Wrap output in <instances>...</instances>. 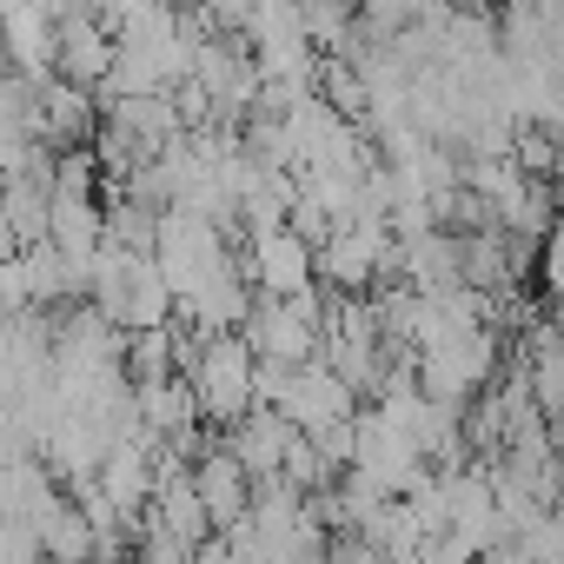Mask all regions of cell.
I'll list each match as a JSON object with an SVG mask.
<instances>
[{
	"instance_id": "cell-1",
	"label": "cell",
	"mask_w": 564,
	"mask_h": 564,
	"mask_svg": "<svg viewBox=\"0 0 564 564\" xmlns=\"http://www.w3.org/2000/svg\"><path fill=\"white\" fill-rule=\"evenodd\" d=\"M153 265H160V279H166L173 306H186L193 293H206L213 279L232 272V232H219V226L199 219V213L166 206V213L153 219Z\"/></svg>"
},
{
	"instance_id": "cell-2",
	"label": "cell",
	"mask_w": 564,
	"mask_h": 564,
	"mask_svg": "<svg viewBox=\"0 0 564 564\" xmlns=\"http://www.w3.org/2000/svg\"><path fill=\"white\" fill-rule=\"evenodd\" d=\"M193 405H199V425H232L246 405H252V352L239 333H219L193 352V366L180 372Z\"/></svg>"
},
{
	"instance_id": "cell-3",
	"label": "cell",
	"mask_w": 564,
	"mask_h": 564,
	"mask_svg": "<svg viewBox=\"0 0 564 564\" xmlns=\"http://www.w3.org/2000/svg\"><path fill=\"white\" fill-rule=\"evenodd\" d=\"M359 392L339 379V372H326L319 359H306V366H293L286 372V386H279V399H272V412L286 419L293 432H326V425H339V419H352L359 405H352Z\"/></svg>"
},
{
	"instance_id": "cell-4",
	"label": "cell",
	"mask_w": 564,
	"mask_h": 564,
	"mask_svg": "<svg viewBox=\"0 0 564 564\" xmlns=\"http://www.w3.org/2000/svg\"><path fill=\"white\" fill-rule=\"evenodd\" d=\"M107 67H113V34L94 14H61L54 21V74L94 94Z\"/></svg>"
},
{
	"instance_id": "cell-5",
	"label": "cell",
	"mask_w": 564,
	"mask_h": 564,
	"mask_svg": "<svg viewBox=\"0 0 564 564\" xmlns=\"http://www.w3.org/2000/svg\"><path fill=\"white\" fill-rule=\"evenodd\" d=\"M0 61L14 74H54V14L41 0H8L0 8Z\"/></svg>"
},
{
	"instance_id": "cell-6",
	"label": "cell",
	"mask_w": 564,
	"mask_h": 564,
	"mask_svg": "<svg viewBox=\"0 0 564 564\" xmlns=\"http://www.w3.org/2000/svg\"><path fill=\"white\" fill-rule=\"evenodd\" d=\"M286 438H293V425L279 419L272 405H246L226 425V452L239 458L246 478H279V452H286Z\"/></svg>"
},
{
	"instance_id": "cell-7",
	"label": "cell",
	"mask_w": 564,
	"mask_h": 564,
	"mask_svg": "<svg viewBox=\"0 0 564 564\" xmlns=\"http://www.w3.org/2000/svg\"><path fill=\"white\" fill-rule=\"evenodd\" d=\"M186 478H193V491H199V505H206L213 531H219V524H232V518L246 511V498H252V478L239 471V458H232L226 445H206V452L186 465Z\"/></svg>"
},
{
	"instance_id": "cell-8",
	"label": "cell",
	"mask_w": 564,
	"mask_h": 564,
	"mask_svg": "<svg viewBox=\"0 0 564 564\" xmlns=\"http://www.w3.org/2000/svg\"><path fill=\"white\" fill-rule=\"evenodd\" d=\"M94 120L100 113H94V94L87 87H74L61 74L41 80V147H87Z\"/></svg>"
},
{
	"instance_id": "cell-9",
	"label": "cell",
	"mask_w": 564,
	"mask_h": 564,
	"mask_svg": "<svg viewBox=\"0 0 564 564\" xmlns=\"http://www.w3.org/2000/svg\"><path fill=\"white\" fill-rule=\"evenodd\" d=\"M94 485L107 491V505H113L120 518H140L147 498H153V458H140L133 445H113V452L94 465Z\"/></svg>"
},
{
	"instance_id": "cell-10",
	"label": "cell",
	"mask_w": 564,
	"mask_h": 564,
	"mask_svg": "<svg viewBox=\"0 0 564 564\" xmlns=\"http://www.w3.org/2000/svg\"><path fill=\"white\" fill-rule=\"evenodd\" d=\"M47 246L61 259H94L100 246V199H47Z\"/></svg>"
},
{
	"instance_id": "cell-11",
	"label": "cell",
	"mask_w": 564,
	"mask_h": 564,
	"mask_svg": "<svg viewBox=\"0 0 564 564\" xmlns=\"http://www.w3.org/2000/svg\"><path fill=\"white\" fill-rule=\"evenodd\" d=\"M359 14H352V0H300V34L313 54H346Z\"/></svg>"
},
{
	"instance_id": "cell-12",
	"label": "cell",
	"mask_w": 564,
	"mask_h": 564,
	"mask_svg": "<svg viewBox=\"0 0 564 564\" xmlns=\"http://www.w3.org/2000/svg\"><path fill=\"white\" fill-rule=\"evenodd\" d=\"M120 372H127L133 386L166 379V372H173V333H166V326H133L127 346H120Z\"/></svg>"
},
{
	"instance_id": "cell-13",
	"label": "cell",
	"mask_w": 564,
	"mask_h": 564,
	"mask_svg": "<svg viewBox=\"0 0 564 564\" xmlns=\"http://www.w3.org/2000/svg\"><path fill=\"white\" fill-rule=\"evenodd\" d=\"M193 8L206 14V28H213V34H239V28H246V14H252V0H193Z\"/></svg>"
},
{
	"instance_id": "cell-14",
	"label": "cell",
	"mask_w": 564,
	"mask_h": 564,
	"mask_svg": "<svg viewBox=\"0 0 564 564\" xmlns=\"http://www.w3.org/2000/svg\"><path fill=\"white\" fill-rule=\"evenodd\" d=\"M186 564H239V557H232V551H226V538L213 531L206 544H193V557H186Z\"/></svg>"
},
{
	"instance_id": "cell-15",
	"label": "cell",
	"mask_w": 564,
	"mask_h": 564,
	"mask_svg": "<svg viewBox=\"0 0 564 564\" xmlns=\"http://www.w3.org/2000/svg\"><path fill=\"white\" fill-rule=\"evenodd\" d=\"M14 252H21V239H14V226H8V219H0V259H14Z\"/></svg>"
}]
</instances>
